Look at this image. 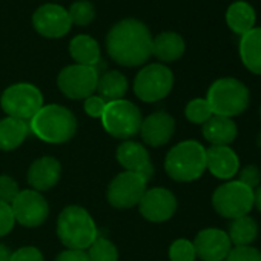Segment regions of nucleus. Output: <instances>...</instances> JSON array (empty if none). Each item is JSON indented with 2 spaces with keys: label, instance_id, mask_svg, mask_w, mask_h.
Masks as SVG:
<instances>
[{
  "label": "nucleus",
  "instance_id": "obj_1",
  "mask_svg": "<svg viewBox=\"0 0 261 261\" xmlns=\"http://www.w3.org/2000/svg\"><path fill=\"white\" fill-rule=\"evenodd\" d=\"M109 57L121 66H140L152 56V34L136 19H124L114 25L106 37Z\"/></svg>",
  "mask_w": 261,
  "mask_h": 261
},
{
  "label": "nucleus",
  "instance_id": "obj_2",
  "mask_svg": "<svg viewBox=\"0 0 261 261\" xmlns=\"http://www.w3.org/2000/svg\"><path fill=\"white\" fill-rule=\"evenodd\" d=\"M33 134L45 143L62 145L71 140L77 130L75 115L62 105H46L30 120Z\"/></svg>",
  "mask_w": 261,
  "mask_h": 261
},
{
  "label": "nucleus",
  "instance_id": "obj_3",
  "mask_svg": "<svg viewBox=\"0 0 261 261\" xmlns=\"http://www.w3.org/2000/svg\"><path fill=\"white\" fill-rule=\"evenodd\" d=\"M57 237L65 247L85 250L95 241L98 230L94 218L85 207L71 204L57 218Z\"/></svg>",
  "mask_w": 261,
  "mask_h": 261
},
{
  "label": "nucleus",
  "instance_id": "obj_4",
  "mask_svg": "<svg viewBox=\"0 0 261 261\" xmlns=\"http://www.w3.org/2000/svg\"><path fill=\"white\" fill-rule=\"evenodd\" d=\"M166 174L180 183L198 180L206 171V149L195 140H185L175 145L165 159Z\"/></svg>",
  "mask_w": 261,
  "mask_h": 261
},
{
  "label": "nucleus",
  "instance_id": "obj_5",
  "mask_svg": "<svg viewBox=\"0 0 261 261\" xmlns=\"http://www.w3.org/2000/svg\"><path fill=\"white\" fill-rule=\"evenodd\" d=\"M206 101L214 115L233 118L249 108L250 92L243 82L233 77H223L211 85Z\"/></svg>",
  "mask_w": 261,
  "mask_h": 261
},
{
  "label": "nucleus",
  "instance_id": "obj_6",
  "mask_svg": "<svg viewBox=\"0 0 261 261\" xmlns=\"http://www.w3.org/2000/svg\"><path fill=\"white\" fill-rule=\"evenodd\" d=\"M142 112L129 100H114L108 101L101 115V124L105 130L120 140H127L140 133L142 127Z\"/></svg>",
  "mask_w": 261,
  "mask_h": 261
},
{
  "label": "nucleus",
  "instance_id": "obj_7",
  "mask_svg": "<svg viewBox=\"0 0 261 261\" xmlns=\"http://www.w3.org/2000/svg\"><path fill=\"white\" fill-rule=\"evenodd\" d=\"M212 206L218 215L227 220L249 215L253 209V189L238 180H229L214 191Z\"/></svg>",
  "mask_w": 261,
  "mask_h": 261
},
{
  "label": "nucleus",
  "instance_id": "obj_8",
  "mask_svg": "<svg viewBox=\"0 0 261 261\" xmlns=\"http://www.w3.org/2000/svg\"><path fill=\"white\" fill-rule=\"evenodd\" d=\"M0 106L8 117L28 121L42 109L43 95L40 89L31 83H16L4 91Z\"/></svg>",
  "mask_w": 261,
  "mask_h": 261
},
{
  "label": "nucleus",
  "instance_id": "obj_9",
  "mask_svg": "<svg viewBox=\"0 0 261 261\" xmlns=\"http://www.w3.org/2000/svg\"><path fill=\"white\" fill-rule=\"evenodd\" d=\"M174 88L172 71L162 63H151L140 69L134 80V94L145 103H155L169 95Z\"/></svg>",
  "mask_w": 261,
  "mask_h": 261
},
{
  "label": "nucleus",
  "instance_id": "obj_10",
  "mask_svg": "<svg viewBox=\"0 0 261 261\" xmlns=\"http://www.w3.org/2000/svg\"><path fill=\"white\" fill-rule=\"evenodd\" d=\"M148 181L137 172L123 171L117 174L106 191L108 203L115 209H130L140 203Z\"/></svg>",
  "mask_w": 261,
  "mask_h": 261
},
{
  "label": "nucleus",
  "instance_id": "obj_11",
  "mask_svg": "<svg viewBox=\"0 0 261 261\" xmlns=\"http://www.w3.org/2000/svg\"><path fill=\"white\" fill-rule=\"evenodd\" d=\"M98 71L94 66L69 65L57 77L59 89L71 100H85L97 89Z\"/></svg>",
  "mask_w": 261,
  "mask_h": 261
},
{
  "label": "nucleus",
  "instance_id": "obj_12",
  "mask_svg": "<svg viewBox=\"0 0 261 261\" xmlns=\"http://www.w3.org/2000/svg\"><path fill=\"white\" fill-rule=\"evenodd\" d=\"M11 209L16 223L23 227H39L49 215V204L46 198L33 189L20 191L16 200L11 203Z\"/></svg>",
  "mask_w": 261,
  "mask_h": 261
},
{
  "label": "nucleus",
  "instance_id": "obj_13",
  "mask_svg": "<svg viewBox=\"0 0 261 261\" xmlns=\"http://www.w3.org/2000/svg\"><path fill=\"white\" fill-rule=\"evenodd\" d=\"M139 211L142 217L151 223H165L174 217L177 211V198L165 188L146 189L139 203Z\"/></svg>",
  "mask_w": 261,
  "mask_h": 261
},
{
  "label": "nucleus",
  "instance_id": "obj_14",
  "mask_svg": "<svg viewBox=\"0 0 261 261\" xmlns=\"http://www.w3.org/2000/svg\"><path fill=\"white\" fill-rule=\"evenodd\" d=\"M33 25L40 36L48 39H60L69 33L72 22L65 8L48 4L36 10L33 16Z\"/></svg>",
  "mask_w": 261,
  "mask_h": 261
},
{
  "label": "nucleus",
  "instance_id": "obj_15",
  "mask_svg": "<svg viewBox=\"0 0 261 261\" xmlns=\"http://www.w3.org/2000/svg\"><path fill=\"white\" fill-rule=\"evenodd\" d=\"M192 243L197 258H200L201 261H224L227 253L233 247L227 232L217 227L200 230Z\"/></svg>",
  "mask_w": 261,
  "mask_h": 261
},
{
  "label": "nucleus",
  "instance_id": "obj_16",
  "mask_svg": "<svg viewBox=\"0 0 261 261\" xmlns=\"http://www.w3.org/2000/svg\"><path fill=\"white\" fill-rule=\"evenodd\" d=\"M117 162L118 165L129 172L140 174L146 181L154 177V165L151 162L148 149L134 140H124L117 149Z\"/></svg>",
  "mask_w": 261,
  "mask_h": 261
},
{
  "label": "nucleus",
  "instance_id": "obj_17",
  "mask_svg": "<svg viewBox=\"0 0 261 261\" xmlns=\"http://www.w3.org/2000/svg\"><path fill=\"white\" fill-rule=\"evenodd\" d=\"M175 133V120L165 111H157L142 121L140 136L145 145L151 148L165 146Z\"/></svg>",
  "mask_w": 261,
  "mask_h": 261
},
{
  "label": "nucleus",
  "instance_id": "obj_18",
  "mask_svg": "<svg viewBox=\"0 0 261 261\" xmlns=\"http://www.w3.org/2000/svg\"><path fill=\"white\" fill-rule=\"evenodd\" d=\"M62 177V165L56 157H40L34 160L28 169V185L33 191L45 192L53 189Z\"/></svg>",
  "mask_w": 261,
  "mask_h": 261
},
{
  "label": "nucleus",
  "instance_id": "obj_19",
  "mask_svg": "<svg viewBox=\"0 0 261 261\" xmlns=\"http://www.w3.org/2000/svg\"><path fill=\"white\" fill-rule=\"evenodd\" d=\"M206 169L220 180H232L240 171V159L230 146H211L206 149Z\"/></svg>",
  "mask_w": 261,
  "mask_h": 261
},
{
  "label": "nucleus",
  "instance_id": "obj_20",
  "mask_svg": "<svg viewBox=\"0 0 261 261\" xmlns=\"http://www.w3.org/2000/svg\"><path fill=\"white\" fill-rule=\"evenodd\" d=\"M203 137L212 145V146H229L232 142H235L238 136V127L233 118L229 117H220L212 115L204 124H201Z\"/></svg>",
  "mask_w": 261,
  "mask_h": 261
},
{
  "label": "nucleus",
  "instance_id": "obj_21",
  "mask_svg": "<svg viewBox=\"0 0 261 261\" xmlns=\"http://www.w3.org/2000/svg\"><path fill=\"white\" fill-rule=\"evenodd\" d=\"M238 51L243 65L250 72L261 75V28H252L243 34Z\"/></svg>",
  "mask_w": 261,
  "mask_h": 261
},
{
  "label": "nucleus",
  "instance_id": "obj_22",
  "mask_svg": "<svg viewBox=\"0 0 261 261\" xmlns=\"http://www.w3.org/2000/svg\"><path fill=\"white\" fill-rule=\"evenodd\" d=\"M30 133V124L27 121L5 117L0 120V151H14L17 149L28 137Z\"/></svg>",
  "mask_w": 261,
  "mask_h": 261
},
{
  "label": "nucleus",
  "instance_id": "obj_23",
  "mask_svg": "<svg viewBox=\"0 0 261 261\" xmlns=\"http://www.w3.org/2000/svg\"><path fill=\"white\" fill-rule=\"evenodd\" d=\"M186 49L183 37L177 33L168 31L159 34L152 39V54L162 62H175L178 60Z\"/></svg>",
  "mask_w": 261,
  "mask_h": 261
},
{
  "label": "nucleus",
  "instance_id": "obj_24",
  "mask_svg": "<svg viewBox=\"0 0 261 261\" xmlns=\"http://www.w3.org/2000/svg\"><path fill=\"white\" fill-rule=\"evenodd\" d=\"M255 10L247 2H235L226 11V23L238 36H243L255 28Z\"/></svg>",
  "mask_w": 261,
  "mask_h": 261
},
{
  "label": "nucleus",
  "instance_id": "obj_25",
  "mask_svg": "<svg viewBox=\"0 0 261 261\" xmlns=\"http://www.w3.org/2000/svg\"><path fill=\"white\" fill-rule=\"evenodd\" d=\"M69 54L77 65L94 66L100 62V46L91 36H75L69 43Z\"/></svg>",
  "mask_w": 261,
  "mask_h": 261
},
{
  "label": "nucleus",
  "instance_id": "obj_26",
  "mask_svg": "<svg viewBox=\"0 0 261 261\" xmlns=\"http://www.w3.org/2000/svg\"><path fill=\"white\" fill-rule=\"evenodd\" d=\"M95 91H98V95L106 101L121 100L127 91V80L120 71H108L98 75Z\"/></svg>",
  "mask_w": 261,
  "mask_h": 261
},
{
  "label": "nucleus",
  "instance_id": "obj_27",
  "mask_svg": "<svg viewBox=\"0 0 261 261\" xmlns=\"http://www.w3.org/2000/svg\"><path fill=\"white\" fill-rule=\"evenodd\" d=\"M258 230L259 229L255 218H252L250 215H244L230 221L227 235L232 246H252V243L258 237Z\"/></svg>",
  "mask_w": 261,
  "mask_h": 261
},
{
  "label": "nucleus",
  "instance_id": "obj_28",
  "mask_svg": "<svg viewBox=\"0 0 261 261\" xmlns=\"http://www.w3.org/2000/svg\"><path fill=\"white\" fill-rule=\"evenodd\" d=\"M89 261H118V250L112 241L105 237H97L88 247Z\"/></svg>",
  "mask_w": 261,
  "mask_h": 261
},
{
  "label": "nucleus",
  "instance_id": "obj_29",
  "mask_svg": "<svg viewBox=\"0 0 261 261\" xmlns=\"http://www.w3.org/2000/svg\"><path fill=\"white\" fill-rule=\"evenodd\" d=\"M185 115L194 124H204L214 114L206 98H194L186 105Z\"/></svg>",
  "mask_w": 261,
  "mask_h": 261
},
{
  "label": "nucleus",
  "instance_id": "obj_30",
  "mask_svg": "<svg viewBox=\"0 0 261 261\" xmlns=\"http://www.w3.org/2000/svg\"><path fill=\"white\" fill-rule=\"evenodd\" d=\"M68 14H69L72 25L86 27L92 23V20L95 19V8L88 0H79V2L72 4Z\"/></svg>",
  "mask_w": 261,
  "mask_h": 261
},
{
  "label": "nucleus",
  "instance_id": "obj_31",
  "mask_svg": "<svg viewBox=\"0 0 261 261\" xmlns=\"http://www.w3.org/2000/svg\"><path fill=\"white\" fill-rule=\"evenodd\" d=\"M169 259L171 261H195L197 253L194 243L186 238L175 240L169 247Z\"/></svg>",
  "mask_w": 261,
  "mask_h": 261
},
{
  "label": "nucleus",
  "instance_id": "obj_32",
  "mask_svg": "<svg viewBox=\"0 0 261 261\" xmlns=\"http://www.w3.org/2000/svg\"><path fill=\"white\" fill-rule=\"evenodd\" d=\"M224 261H261V252L253 246H233Z\"/></svg>",
  "mask_w": 261,
  "mask_h": 261
},
{
  "label": "nucleus",
  "instance_id": "obj_33",
  "mask_svg": "<svg viewBox=\"0 0 261 261\" xmlns=\"http://www.w3.org/2000/svg\"><path fill=\"white\" fill-rule=\"evenodd\" d=\"M20 189L17 181L10 175H0V201L11 204L19 195Z\"/></svg>",
  "mask_w": 261,
  "mask_h": 261
},
{
  "label": "nucleus",
  "instance_id": "obj_34",
  "mask_svg": "<svg viewBox=\"0 0 261 261\" xmlns=\"http://www.w3.org/2000/svg\"><path fill=\"white\" fill-rule=\"evenodd\" d=\"M238 181L249 186L250 189H256L261 185V169L255 165H247L238 171Z\"/></svg>",
  "mask_w": 261,
  "mask_h": 261
},
{
  "label": "nucleus",
  "instance_id": "obj_35",
  "mask_svg": "<svg viewBox=\"0 0 261 261\" xmlns=\"http://www.w3.org/2000/svg\"><path fill=\"white\" fill-rule=\"evenodd\" d=\"M16 224V218L11 209V204L0 201V237L8 235Z\"/></svg>",
  "mask_w": 261,
  "mask_h": 261
},
{
  "label": "nucleus",
  "instance_id": "obj_36",
  "mask_svg": "<svg viewBox=\"0 0 261 261\" xmlns=\"http://www.w3.org/2000/svg\"><path fill=\"white\" fill-rule=\"evenodd\" d=\"M10 261H45L43 253L34 246L19 247L16 252H11Z\"/></svg>",
  "mask_w": 261,
  "mask_h": 261
},
{
  "label": "nucleus",
  "instance_id": "obj_37",
  "mask_svg": "<svg viewBox=\"0 0 261 261\" xmlns=\"http://www.w3.org/2000/svg\"><path fill=\"white\" fill-rule=\"evenodd\" d=\"M106 100L101 98L100 95H89L88 98H85V103H83V109L85 112L92 117V118H101L103 115V111L106 108Z\"/></svg>",
  "mask_w": 261,
  "mask_h": 261
},
{
  "label": "nucleus",
  "instance_id": "obj_38",
  "mask_svg": "<svg viewBox=\"0 0 261 261\" xmlns=\"http://www.w3.org/2000/svg\"><path fill=\"white\" fill-rule=\"evenodd\" d=\"M56 261H89V258H88V253L85 250L66 249L57 255Z\"/></svg>",
  "mask_w": 261,
  "mask_h": 261
},
{
  "label": "nucleus",
  "instance_id": "obj_39",
  "mask_svg": "<svg viewBox=\"0 0 261 261\" xmlns=\"http://www.w3.org/2000/svg\"><path fill=\"white\" fill-rule=\"evenodd\" d=\"M253 206L258 212H261V185L256 189H253Z\"/></svg>",
  "mask_w": 261,
  "mask_h": 261
},
{
  "label": "nucleus",
  "instance_id": "obj_40",
  "mask_svg": "<svg viewBox=\"0 0 261 261\" xmlns=\"http://www.w3.org/2000/svg\"><path fill=\"white\" fill-rule=\"evenodd\" d=\"M10 258H11V250L5 244L0 243V261H10Z\"/></svg>",
  "mask_w": 261,
  "mask_h": 261
},
{
  "label": "nucleus",
  "instance_id": "obj_41",
  "mask_svg": "<svg viewBox=\"0 0 261 261\" xmlns=\"http://www.w3.org/2000/svg\"><path fill=\"white\" fill-rule=\"evenodd\" d=\"M256 146H258V149L261 151V133H259L258 137H256Z\"/></svg>",
  "mask_w": 261,
  "mask_h": 261
},
{
  "label": "nucleus",
  "instance_id": "obj_42",
  "mask_svg": "<svg viewBox=\"0 0 261 261\" xmlns=\"http://www.w3.org/2000/svg\"><path fill=\"white\" fill-rule=\"evenodd\" d=\"M259 118H261V106H259Z\"/></svg>",
  "mask_w": 261,
  "mask_h": 261
}]
</instances>
